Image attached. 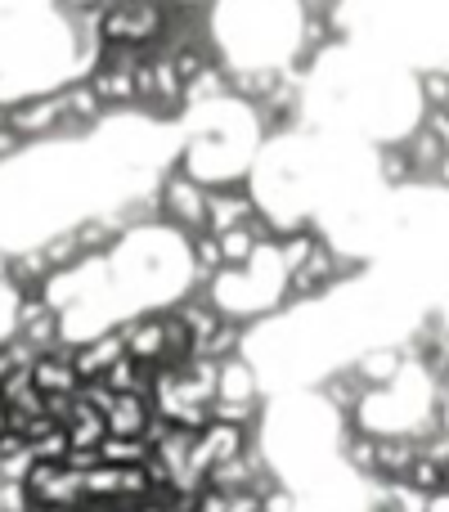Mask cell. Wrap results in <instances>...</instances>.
Segmentation results:
<instances>
[{
	"label": "cell",
	"mask_w": 449,
	"mask_h": 512,
	"mask_svg": "<svg viewBox=\"0 0 449 512\" xmlns=\"http://www.w3.org/2000/svg\"><path fill=\"white\" fill-rule=\"evenodd\" d=\"M126 355V342H122V328H104V333L86 337V342L72 346V364H77V378L81 382H99L117 360Z\"/></svg>",
	"instance_id": "5"
},
{
	"label": "cell",
	"mask_w": 449,
	"mask_h": 512,
	"mask_svg": "<svg viewBox=\"0 0 449 512\" xmlns=\"http://www.w3.org/2000/svg\"><path fill=\"white\" fill-rule=\"evenodd\" d=\"M153 459V445L144 436H104L99 445V463H113V468H140Z\"/></svg>",
	"instance_id": "12"
},
{
	"label": "cell",
	"mask_w": 449,
	"mask_h": 512,
	"mask_svg": "<svg viewBox=\"0 0 449 512\" xmlns=\"http://www.w3.org/2000/svg\"><path fill=\"white\" fill-rule=\"evenodd\" d=\"M27 495L41 512H63V508H81L86 486H81V472L68 463H32L27 472Z\"/></svg>",
	"instance_id": "3"
},
{
	"label": "cell",
	"mask_w": 449,
	"mask_h": 512,
	"mask_svg": "<svg viewBox=\"0 0 449 512\" xmlns=\"http://www.w3.org/2000/svg\"><path fill=\"white\" fill-rule=\"evenodd\" d=\"M351 369L369 391H387V387H396L400 373L409 369V355H405V346H369L364 355L351 360Z\"/></svg>",
	"instance_id": "7"
},
{
	"label": "cell",
	"mask_w": 449,
	"mask_h": 512,
	"mask_svg": "<svg viewBox=\"0 0 449 512\" xmlns=\"http://www.w3.org/2000/svg\"><path fill=\"white\" fill-rule=\"evenodd\" d=\"M9 369H14V355H9V346H0V387H5Z\"/></svg>",
	"instance_id": "19"
},
{
	"label": "cell",
	"mask_w": 449,
	"mask_h": 512,
	"mask_svg": "<svg viewBox=\"0 0 449 512\" xmlns=\"http://www.w3.org/2000/svg\"><path fill=\"white\" fill-rule=\"evenodd\" d=\"M418 454H423V450H418V436H409V432L378 436V477H373V481H382V486L405 481V472L414 468Z\"/></svg>",
	"instance_id": "10"
},
{
	"label": "cell",
	"mask_w": 449,
	"mask_h": 512,
	"mask_svg": "<svg viewBox=\"0 0 449 512\" xmlns=\"http://www.w3.org/2000/svg\"><path fill=\"white\" fill-rule=\"evenodd\" d=\"M207 194H212V189H207L203 180H198L194 171L180 162V149H176V158L167 162V171H158V180H153V198H158V225L185 234V239L203 234L207 230Z\"/></svg>",
	"instance_id": "1"
},
{
	"label": "cell",
	"mask_w": 449,
	"mask_h": 512,
	"mask_svg": "<svg viewBox=\"0 0 449 512\" xmlns=\"http://www.w3.org/2000/svg\"><path fill=\"white\" fill-rule=\"evenodd\" d=\"M405 486L418 490V495H427V499L445 495V463H436V459H427V454H418L414 468L405 472Z\"/></svg>",
	"instance_id": "14"
},
{
	"label": "cell",
	"mask_w": 449,
	"mask_h": 512,
	"mask_svg": "<svg viewBox=\"0 0 449 512\" xmlns=\"http://www.w3.org/2000/svg\"><path fill=\"white\" fill-rule=\"evenodd\" d=\"M216 400H229V405H256V400H265L261 369H256V360L247 351L221 364V378H216Z\"/></svg>",
	"instance_id": "8"
},
{
	"label": "cell",
	"mask_w": 449,
	"mask_h": 512,
	"mask_svg": "<svg viewBox=\"0 0 449 512\" xmlns=\"http://www.w3.org/2000/svg\"><path fill=\"white\" fill-rule=\"evenodd\" d=\"M162 27H167V9L153 0H117L99 18L104 45H135V50H153L162 41Z\"/></svg>",
	"instance_id": "2"
},
{
	"label": "cell",
	"mask_w": 449,
	"mask_h": 512,
	"mask_svg": "<svg viewBox=\"0 0 449 512\" xmlns=\"http://www.w3.org/2000/svg\"><path fill=\"white\" fill-rule=\"evenodd\" d=\"M0 512H5V504H0Z\"/></svg>",
	"instance_id": "20"
},
{
	"label": "cell",
	"mask_w": 449,
	"mask_h": 512,
	"mask_svg": "<svg viewBox=\"0 0 449 512\" xmlns=\"http://www.w3.org/2000/svg\"><path fill=\"white\" fill-rule=\"evenodd\" d=\"M261 512H301V490H292L288 481H279V486H270L261 495Z\"/></svg>",
	"instance_id": "16"
},
{
	"label": "cell",
	"mask_w": 449,
	"mask_h": 512,
	"mask_svg": "<svg viewBox=\"0 0 449 512\" xmlns=\"http://www.w3.org/2000/svg\"><path fill=\"white\" fill-rule=\"evenodd\" d=\"M256 508H261L256 495H225V490H212V486L194 504V512H256Z\"/></svg>",
	"instance_id": "15"
},
{
	"label": "cell",
	"mask_w": 449,
	"mask_h": 512,
	"mask_svg": "<svg viewBox=\"0 0 449 512\" xmlns=\"http://www.w3.org/2000/svg\"><path fill=\"white\" fill-rule=\"evenodd\" d=\"M189 265H194V279L198 283H212L216 274L225 270L221 239H216L212 230H203V234H194V239H189Z\"/></svg>",
	"instance_id": "13"
},
{
	"label": "cell",
	"mask_w": 449,
	"mask_h": 512,
	"mask_svg": "<svg viewBox=\"0 0 449 512\" xmlns=\"http://www.w3.org/2000/svg\"><path fill=\"white\" fill-rule=\"evenodd\" d=\"M256 512H261V508H256Z\"/></svg>",
	"instance_id": "21"
},
{
	"label": "cell",
	"mask_w": 449,
	"mask_h": 512,
	"mask_svg": "<svg viewBox=\"0 0 449 512\" xmlns=\"http://www.w3.org/2000/svg\"><path fill=\"white\" fill-rule=\"evenodd\" d=\"M32 445H27L23 432H0V481H27L32 472Z\"/></svg>",
	"instance_id": "11"
},
{
	"label": "cell",
	"mask_w": 449,
	"mask_h": 512,
	"mask_svg": "<svg viewBox=\"0 0 449 512\" xmlns=\"http://www.w3.org/2000/svg\"><path fill=\"white\" fill-rule=\"evenodd\" d=\"M153 396H135V391H126V396L113 400V409L104 414L108 423V436H144L153 423Z\"/></svg>",
	"instance_id": "9"
},
{
	"label": "cell",
	"mask_w": 449,
	"mask_h": 512,
	"mask_svg": "<svg viewBox=\"0 0 449 512\" xmlns=\"http://www.w3.org/2000/svg\"><path fill=\"white\" fill-rule=\"evenodd\" d=\"M418 122H423L427 131L436 135V144H441V149H445V158H449V108H427V113L418 117Z\"/></svg>",
	"instance_id": "17"
},
{
	"label": "cell",
	"mask_w": 449,
	"mask_h": 512,
	"mask_svg": "<svg viewBox=\"0 0 449 512\" xmlns=\"http://www.w3.org/2000/svg\"><path fill=\"white\" fill-rule=\"evenodd\" d=\"M261 216V198L252 194V180H229V185H212L207 194V230L225 234L238 225H252Z\"/></svg>",
	"instance_id": "4"
},
{
	"label": "cell",
	"mask_w": 449,
	"mask_h": 512,
	"mask_svg": "<svg viewBox=\"0 0 449 512\" xmlns=\"http://www.w3.org/2000/svg\"><path fill=\"white\" fill-rule=\"evenodd\" d=\"M32 387L41 396H77L81 378H77V364H72V346L63 342L59 351H45L32 360Z\"/></svg>",
	"instance_id": "6"
},
{
	"label": "cell",
	"mask_w": 449,
	"mask_h": 512,
	"mask_svg": "<svg viewBox=\"0 0 449 512\" xmlns=\"http://www.w3.org/2000/svg\"><path fill=\"white\" fill-rule=\"evenodd\" d=\"M14 153H23V140H18V135L9 131V122H5V104H0V162H9Z\"/></svg>",
	"instance_id": "18"
}]
</instances>
